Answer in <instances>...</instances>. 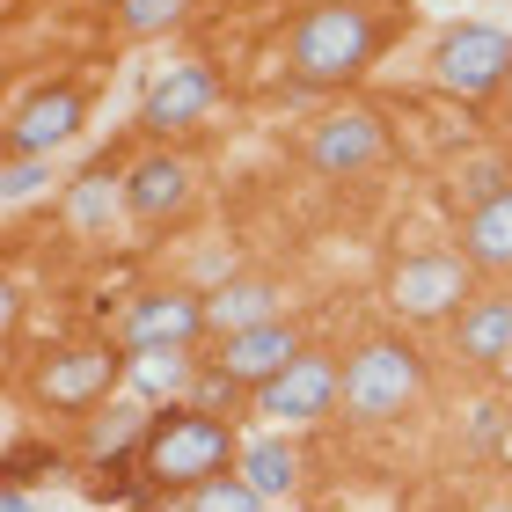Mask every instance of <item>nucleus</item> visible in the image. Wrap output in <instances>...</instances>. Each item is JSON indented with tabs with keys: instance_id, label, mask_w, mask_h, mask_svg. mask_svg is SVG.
Wrapping results in <instances>:
<instances>
[{
	"instance_id": "obj_24",
	"label": "nucleus",
	"mask_w": 512,
	"mask_h": 512,
	"mask_svg": "<svg viewBox=\"0 0 512 512\" xmlns=\"http://www.w3.org/2000/svg\"><path fill=\"white\" fill-rule=\"evenodd\" d=\"M44 191V161L37 154H8V176H0V198L22 205V198H37Z\"/></svg>"
},
{
	"instance_id": "obj_7",
	"label": "nucleus",
	"mask_w": 512,
	"mask_h": 512,
	"mask_svg": "<svg viewBox=\"0 0 512 512\" xmlns=\"http://www.w3.org/2000/svg\"><path fill=\"white\" fill-rule=\"evenodd\" d=\"M213 330L205 322V293H183V286H147L125 300L118 315V344L139 359V352H191V344Z\"/></svg>"
},
{
	"instance_id": "obj_2",
	"label": "nucleus",
	"mask_w": 512,
	"mask_h": 512,
	"mask_svg": "<svg viewBox=\"0 0 512 512\" xmlns=\"http://www.w3.org/2000/svg\"><path fill=\"white\" fill-rule=\"evenodd\" d=\"M381 52V15L366 0H322L293 22V44H286V66L300 88H352Z\"/></svg>"
},
{
	"instance_id": "obj_20",
	"label": "nucleus",
	"mask_w": 512,
	"mask_h": 512,
	"mask_svg": "<svg viewBox=\"0 0 512 512\" xmlns=\"http://www.w3.org/2000/svg\"><path fill=\"white\" fill-rule=\"evenodd\" d=\"M74 461H66L59 447H30V439H15L8 447V491H30V483H44V476H66Z\"/></svg>"
},
{
	"instance_id": "obj_6",
	"label": "nucleus",
	"mask_w": 512,
	"mask_h": 512,
	"mask_svg": "<svg viewBox=\"0 0 512 512\" xmlns=\"http://www.w3.org/2000/svg\"><path fill=\"white\" fill-rule=\"evenodd\" d=\"M432 81L461 103H483V96H505L512 81V37L491 30V22H461L432 44Z\"/></svg>"
},
{
	"instance_id": "obj_9",
	"label": "nucleus",
	"mask_w": 512,
	"mask_h": 512,
	"mask_svg": "<svg viewBox=\"0 0 512 512\" xmlns=\"http://www.w3.org/2000/svg\"><path fill=\"white\" fill-rule=\"evenodd\" d=\"M191 198H198V169H191L183 154H169V147L139 154L132 169H125V213L147 227V235L176 227L183 213H191Z\"/></svg>"
},
{
	"instance_id": "obj_11",
	"label": "nucleus",
	"mask_w": 512,
	"mask_h": 512,
	"mask_svg": "<svg viewBox=\"0 0 512 512\" xmlns=\"http://www.w3.org/2000/svg\"><path fill=\"white\" fill-rule=\"evenodd\" d=\"M337 395H344V366H330L322 352H300L271 388H256V417H271V425H315V417L337 410Z\"/></svg>"
},
{
	"instance_id": "obj_12",
	"label": "nucleus",
	"mask_w": 512,
	"mask_h": 512,
	"mask_svg": "<svg viewBox=\"0 0 512 512\" xmlns=\"http://www.w3.org/2000/svg\"><path fill=\"white\" fill-rule=\"evenodd\" d=\"M213 103H220V74L205 59H183V66H169V74L147 88V103H139V132H183V125H198Z\"/></svg>"
},
{
	"instance_id": "obj_23",
	"label": "nucleus",
	"mask_w": 512,
	"mask_h": 512,
	"mask_svg": "<svg viewBox=\"0 0 512 512\" xmlns=\"http://www.w3.org/2000/svg\"><path fill=\"white\" fill-rule=\"evenodd\" d=\"M505 161H469V169H454V205H461V213H476V205L483 198H498L505 191Z\"/></svg>"
},
{
	"instance_id": "obj_15",
	"label": "nucleus",
	"mask_w": 512,
	"mask_h": 512,
	"mask_svg": "<svg viewBox=\"0 0 512 512\" xmlns=\"http://www.w3.org/2000/svg\"><path fill=\"white\" fill-rule=\"evenodd\" d=\"M278 293L271 278H227L220 293H205V322H213V337H242V330H264L278 322Z\"/></svg>"
},
{
	"instance_id": "obj_14",
	"label": "nucleus",
	"mask_w": 512,
	"mask_h": 512,
	"mask_svg": "<svg viewBox=\"0 0 512 512\" xmlns=\"http://www.w3.org/2000/svg\"><path fill=\"white\" fill-rule=\"evenodd\" d=\"M505 352H512V293L498 286V293H476L469 308H461V322H454V359L461 366H505Z\"/></svg>"
},
{
	"instance_id": "obj_16",
	"label": "nucleus",
	"mask_w": 512,
	"mask_h": 512,
	"mask_svg": "<svg viewBox=\"0 0 512 512\" xmlns=\"http://www.w3.org/2000/svg\"><path fill=\"white\" fill-rule=\"evenodd\" d=\"M461 256L476 271H512V183L483 198L476 213H461Z\"/></svg>"
},
{
	"instance_id": "obj_25",
	"label": "nucleus",
	"mask_w": 512,
	"mask_h": 512,
	"mask_svg": "<svg viewBox=\"0 0 512 512\" xmlns=\"http://www.w3.org/2000/svg\"><path fill=\"white\" fill-rule=\"evenodd\" d=\"M498 381H505V388H512V352H505V366H498Z\"/></svg>"
},
{
	"instance_id": "obj_4",
	"label": "nucleus",
	"mask_w": 512,
	"mask_h": 512,
	"mask_svg": "<svg viewBox=\"0 0 512 512\" xmlns=\"http://www.w3.org/2000/svg\"><path fill=\"white\" fill-rule=\"evenodd\" d=\"M417 395H425V359L410 352L403 337H366L352 359H344V417L352 425H395Z\"/></svg>"
},
{
	"instance_id": "obj_26",
	"label": "nucleus",
	"mask_w": 512,
	"mask_h": 512,
	"mask_svg": "<svg viewBox=\"0 0 512 512\" xmlns=\"http://www.w3.org/2000/svg\"><path fill=\"white\" fill-rule=\"evenodd\" d=\"M96 8H125V0H96Z\"/></svg>"
},
{
	"instance_id": "obj_27",
	"label": "nucleus",
	"mask_w": 512,
	"mask_h": 512,
	"mask_svg": "<svg viewBox=\"0 0 512 512\" xmlns=\"http://www.w3.org/2000/svg\"><path fill=\"white\" fill-rule=\"evenodd\" d=\"M505 110H512V81H505Z\"/></svg>"
},
{
	"instance_id": "obj_21",
	"label": "nucleus",
	"mask_w": 512,
	"mask_h": 512,
	"mask_svg": "<svg viewBox=\"0 0 512 512\" xmlns=\"http://www.w3.org/2000/svg\"><path fill=\"white\" fill-rule=\"evenodd\" d=\"M191 374H198V366H191V359H183V352H139V359H132V381H139V388H147V395H161V388H169V395H176V388H183V381H191Z\"/></svg>"
},
{
	"instance_id": "obj_5",
	"label": "nucleus",
	"mask_w": 512,
	"mask_h": 512,
	"mask_svg": "<svg viewBox=\"0 0 512 512\" xmlns=\"http://www.w3.org/2000/svg\"><path fill=\"white\" fill-rule=\"evenodd\" d=\"M476 300V264L461 249H403L388 264V308L403 322H461Z\"/></svg>"
},
{
	"instance_id": "obj_1",
	"label": "nucleus",
	"mask_w": 512,
	"mask_h": 512,
	"mask_svg": "<svg viewBox=\"0 0 512 512\" xmlns=\"http://www.w3.org/2000/svg\"><path fill=\"white\" fill-rule=\"evenodd\" d=\"M242 469V439L227 417L198 410V403H161L147 425V447H139V483L154 498H191L205 483Z\"/></svg>"
},
{
	"instance_id": "obj_19",
	"label": "nucleus",
	"mask_w": 512,
	"mask_h": 512,
	"mask_svg": "<svg viewBox=\"0 0 512 512\" xmlns=\"http://www.w3.org/2000/svg\"><path fill=\"white\" fill-rule=\"evenodd\" d=\"M183 15H191V0H125V8H118V30H125L132 44H147V37H169Z\"/></svg>"
},
{
	"instance_id": "obj_8",
	"label": "nucleus",
	"mask_w": 512,
	"mask_h": 512,
	"mask_svg": "<svg viewBox=\"0 0 512 512\" xmlns=\"http://www.w3.org/2000/svg\"><path fill=\"white\" fill-rule=\"evenodd\" d=\"M88 118V103H81V88L74 81H37V88H22L15 110H8V132H0V154H52L66 147V139L81 132Z\"/></svg>"
},
{
	"instance_id": "obj_18",
	"label": "nucleus",
	"mask_w": 512,
	"mask_h": 512,
	"mask_svg": "<svg viewBox=\"0 0 512 512\" xmlns=\"http://www.w3.org/2000/svg\"><path fill=\"white\" fill-rule=\"evenodd\" d=\"M118 205H125V176L110 169V161H96V169H88V176L74 183V191H66V220H74L81 235H103Z\"/></svg>"
},
{
	"instance_id": "obj_3",
	"label": "nucleus",
	"mask_w": 512,
	"mask_h": 512,
	"mask_svg": "<svg viewBox=\"0 0 512 512\" xmlns=\"http://www.w3.org/2000/svg\"><path fill=\"white\" fill-rule=\"evenodd\" d=\"M125 374H132V352L118 337L110 344H59V352H44L30 366V403L52 417H96Z\"/></svg>"
},
{
	"instance_id": "obj_22",
	"label": "nucleus",
	"mask_w": 512,
	"mask_h": 512,
	"mask_svg": "<svg viewBox=\"0 0 512 512\" xmlns=\"http://www.w3.org/2000/svg\"><path fill=\"white\" fill-rule=\"evenodd\" d=\"M183 512H264V498H256L242 476H220V483H205V491L183 498Z\"/></svg>"
},
{
	"instance_id": "obj_17",
	"label": "nucleus",
	"mask_w": 512,
	"mask_h": 512,
	"mask_svg": "<svg viewBox=\"0 0 512 512\" xmlns=\"http://www.w3.org/2000/svg\"><path fill=\"white\" fill-rule=\"evenodd\" d=\"M242 483H249V491L256 498H286L293 491V483H300V447H286V439H249V447H242V469H235Z\"/></svg>"
},
{
	"instance_id": "obj_13",
	"label": "nucleus",
	"mask_w": 512,
	"mask_h": 512,
	"mask_svg": "<svg viewBox=\"0 0 512 512\" xmlns=\"http://www.w3.org/2000/svg\"><path fill=\"white\" fill-rule=\"evenodd\" d=\"M300 359V337H293V322L278 315V322H264V330H242V337H220V374L235 381V388H271L278 374H286V366Z\"/></svg>"
},
{
	"instance_id": "obj_10",
	"label": "nucleus",
	"mask_w": 512,
	"mask_h": 512,
	"mask_svg": "<svg viewBox=\"0 0 512 512\" xmlns=\"http://www.w3.org/2000/svg\"><path fill=\"white\" fill-rule=\"evenodd\" d=\"M381 154H388V125L366 103H344L330 118H315V132H308V161L322 176H366Z\"/></svg>"
}]
</instances>
